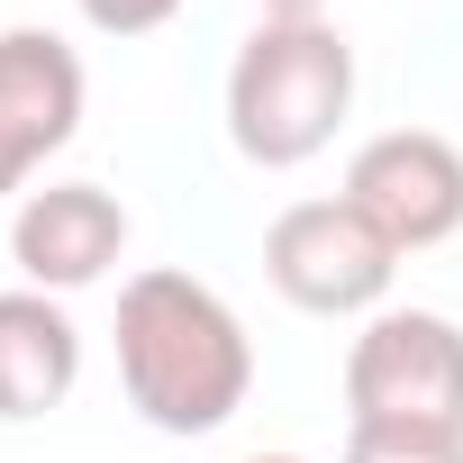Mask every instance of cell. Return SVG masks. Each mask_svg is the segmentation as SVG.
<instances>
[{
	"mask_svg": "<svg viewBox=\"0 0 463 463\" xmlns=\"http://www.w3.org/2000/svg\"><path fill=\"white\" fill-rule=\"evenodd\" d=\"M118 382L164 436H209L246 409L255 345L209 282L191 273H137L118 291Z\"/></svg>",
	"mask_w": 463,
	"mask_h": 463,
	"instance_id": "cell-1",
	"label": "cell"
},
{
	"mask_svg": "<svg viewBox=\"0 0 463 463\" xmlns=\"http://www.w3.org/2000/svg\"><path fill=\"white\" fill-rule=\"evenodd\" d=\"M354 109V46L327 19H264L237 46V73H227V137H237L246 164L291 173L309 164L336 118Z\"/></svg>",
	"mask_w": 463,
	"mask_h": 463,
	"instance_id": "cell-2",
	"label": "cell"
},
{
	"mask_svg": "<svg viewBox=\"0 0 463 463\" xmlns=\"http://www.w3.org/2000/svg\"><path fill=\"white\" fill-rule=\"evenodd\" d=\"M354 427H427L463 436V327L436 309H382L345 354Z\"/></svg>",
	"mask_w": 463,
	"mask_h": 463,
	"instance_id": "cell-3",
	"label": "cell"
},
{
	"mask_svg": "<svg viewBox=\"0 0 463 463\" xmlns=\"http://www.w3.org/2000/svg\"><path fill=\"white\" fill-rule=\"evenodd\" d=\"M264 273H273V291H282L291 309H309V318H354V309H373V300L391 291L400 255L373 237V227L354 218V200L336 191V200H291V209L273 218Z\"/></svg>",
	"mask_w": 463,
	"mask_h": 463,
	"instance_id": "cell-4",
	"label": "cell"
},
{
	"mask_svg": "<svg viewBox=\"0 0 463 463\" xmlns=\"http://www.w3.org/2000/svg\"><path fill=\"white\" fill-rule=\"evenodd\" d=\"M345 200H354V218L373 227L391 255L445 246L463 227V146L436 137V128H391V137L354 146Z\"/></svg>",
	"mask_w": 463,
	"mask_h": 463,
	"instance_id": "cell-5",
	"label": "cell"
},
{
	"mask_svg": "<svg viewBox=\"0 0 463 463\" xmlns=\"http://www.w3.org/2000/svg\"><path fill=\"white\" fill-rule=\"evenodd\" d=\"M82 128V55L46 28L0 37V200L28 191V173Z\"/></svg>",
	"mask_w": 463,
	"mask_h": 463,
	"instance_id": "cell-6",
	"label": "cell"
},
{
	"mask_svg": "<svg viewBox=\"0 0 463 463\" xmlns=\"http://www.w3.org/2000/svg\"><path fill=\"white\" fill-rule=\"evenodd\" d=\"M118 246H128V209L100 182H46L10 218V255H19L28 291H82L118 264Z\"/></svg>",
	"mask_w": 463,
	"mask_h": 463,
	"instance_id": "cell-7",
	"label": "cell"
},
{
	"mask_svg": "<svg viewBox=\"0 0 463 463\" xmlns=\"http://www.w3.org/2000/svg\"><path fill=\"white\" fill-rule=\"evenodd\" d=\"M82 382V336L55 291H0V418H46Z\"/></svg>",
	"mask_w": 463,
	"mask_h": 463,
	"instance_id": "cell-8",
	"label": "cell"
},
{
	"mask_svg": "<svg viewBox=\"0 0 463 463\" xmlns=\"http://www.w3.org/2000/svg\"><path fill=\"white\" fill-rule=\"evenodd\" d=\"M345 463H463V436H427V427H345Z\"/></svg>",
	"mask_w": 463,
	"mask_h": 463,
	"instance_id": "cell-9",
	"label": "cell"
},
{
	"mask_svg": "<svg viewBox=\"0 0 463 463\" xmlns=\"http://www.w3.org/2000/svg\"><path fill=\"white\" fill-rule=\"evenodd\" d=\"M173 10H182V0H82V19L109 28V37H146V28H164Z\"/></svg>",
	"mask_w": 463,
	"mask_h": 463,
	"instance_id": "cell-10",
	"label": "cell"
},
{
	"mask_svg": "<svg viewBox=\"0 0 463 463\" xmlns=\"http://www.w3.org/2000/svg\"><path fill=\"white\" fill-rule=\"evenodd\" d=\"M273 19H318V0H264Z\"/></svg>",
	"mask_w": 463,
	"mask_h": 463,
	"instance_id": "cell-11",
	"label": "cell"
},
{
	"mask_svg": "<svg viewBox=\"0 0 463 463\" xmlns=\"http://www.w3.org/2000/svg\"><path fill=\"white\" fill-rule=\"evenodd\" d=\"M246 463H300V454H246Z\"/></svg>",
	"mask_w": 463,
	"mask_h": 463,
	"instance_id": "cell-12",
	"label": "cell"
}]
</instances>
